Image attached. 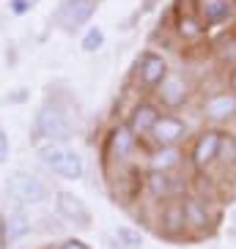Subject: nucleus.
<instances>
[{"instance_id":"1","label":"nucleus","mask_w":236,"mask_h":249,"mask_svg":"<svg viewBox=\"0 0 236 249\" xmlns=\"http://www.w3.org/2000/svg\"><path fill=\"white\" fill-rule=\"evenodd\" d=\"M74 134L72 115L63 104L58 102H44L36 112L33 121V142L44 145V142H66Z\"/></svg>"},{"instance_id":"2","label":"nucleus","mask_w":236,"mask_h":249,"mask_svg":"<svg viewBox=\"0 0 236 249\" xmlns=\"http://www.w3.org/2000/svg\"><path fill=\"white\" fill-rule=\"evenodd\" d=\"M36 156L47 170H52L55 176L66 178V181H80L85 176V159L77 148L66 145V142H44L36 145Z\"/></svg>"},{"instance_id":"3","label":"nucleus","mask_w":236,"mask_h":249,"mask_svg":"<svg viewBox=\"0 0 236 249\" xmlns=\"http://www.w3.org/2000/svg\"><path fill=\"white\" fill-rule=\"evenodd\" d=\"M6 195L14 203L20 205H41L47 203L50 197V186H47L36 173H28V170H14V173H8L6 178Z\"/></svg>"},{"instance_id":"4","label":"nucleus","mask_w":236,"mask_h":249,"mask_svg":"<svg viewBox=\"0 0 236 249\" xmlns=\"http://www.w3.org/2000/svg\"><path fill=\"white\" fill-rule=\"evenodd\" d=\"M55 211H58V216L66 219L69 225L91 227V208L85 205V200L77 197L74 192H66V189L55 192Z\"/></svg>"},{"instance_id":"5","label":"nucleus","mask_w":236,"mask_h":249,"mask_svg":"<svg viewBox=\"0 0 236 249\" xmlns=\"http://www.w3.org/2000/svg\"><path fill=\"white\" fill-rule=\"evenodd\" d=\"M0 230H3V241H8V244L30 235L33 219H30L28 208L20 205V203H11L6 211H3V216H0Z\"/></svg>"},{"instance_id":"6","label":"nucleus","mask_w":236,"mask_h":249,"mask_svg":"<svg viewBox=\"0 0 236 249\" xmlns=\"http://www.w3.org/2000/svg\"><path fill=\"white\" fill-rule=\"evenodd\" d=\"M222 142H225V134L217 132V129H209L198 137L195 148H192V164L198 170L212 167L214 161L222 156Z\"/></svg>"},{"instance_id":"7","label":"nucleus","mask_w":236,"mask_h":249,"mask_svg":"<svg viewBox=\"0 0 236 249\" xmlns=\"http://www.w3.org/2000/svg\"><path fill=\"white\" fill-rule=\"evenodd\" d=\"M96 6H99V0H66V3L60 6V11H58L60 28L66 30V33L80 30L85 22H91Z\"/></svg>"},{"instance_id":"8","label":"nucleus","mask_w":236,"mask_h":249,"mask_svg":"<svg viewBox=\"0 0 236 249\" xmlns=\"http://www.w3.org/2000/svg\"><path fill=\"white\" fill-rule=\"evenodd\" d=\"M168 60L162 55H157V52H143L140 58H138V80L140 85L146 88H157V85H162V80L168 77Z\"/></svg>"},{"instance_id":"9","label":"nucleus","mask_w":236,"mask_h":249,"mask_svg":"<svg viewBox=\"0 0 236 249\" xmlns=\"http://www.w3.org/2000/svg\"><path fill=\"white\" fill-rule=\"evenodd\" d=\"M151 137L159 145H176L187 137V124L176 115H159L154 129H151Z\"/></svg>"},{"instance_id":"10","label":"nucleus","mask_w":236,"mask_h":249,"mask_svg":"<svg viewBox=\"0 0 236 249\" xmlns=\"http://www.w3.org/2000/svg\"><path fill=\"white\" fill-rule=\"evenodd\" d=\"M159 115H162V112H159L157 104L140 102L132 110V115H129L126 126H129V132H132L135 137H140V134H151V129H154V124H157V118H159Z\"/></svg>"},{"instance_id":"11","label":"nucleus","mask_w":236,"mask_h":249,"mask_svg":"<svg viewBox=\"0 0 236 249\" xmlns=\"http://www.w3.org/2000/svg\"><path fill=\"white\" fill-rule=\"evenodd\" d=\"M195 6H198L200 25H222L234 14L231 0H195Z\"/></svg>"},{"instance_id":"12","label":"nucleus","mask_w":236,"mask_h":249,"mask_svg":"<svg viewBox=\"0 0 236 249\" xmlns=\"http://www.w3.org/2000/svg\"><path fill=\"white\" fill-rule=\"evenodd\" d=\"M203 115L209 121H231L236 115V93L222 90V93L209 96L206 104H203Z\"/></svg>"},{"instance_id":"13","label":"nucleus","mask_w":236,"mask_h":249,"mask_svg":"<svg viewBox=\"0 0 236 249\" xmlns=\"http://www.w3.org/2000/svg\"><path fill=\"white\" fill-rule=\"evenodd\" d=\"M135 134L129 132V126L126 124H118L113 126L110 137H107V148H110V154L116 156V159H126V156L135 151Z\"/></svg>"},{"instance_id":"14","label":"nucleus","mask_w":236,"mask_h":249,"mask_svg":"<svg viewBox=\"0 0 236 249\" xmlns=\"http://www.w3.org/2000/svg\"><path fill=\"white\" fill-rule=\"evenodd\" d=\"M159 96H162V104L168 107H178V104L187 99V82L184 77H178V74H168L159 85Z\"/></svg>"},{"instance_id":"15","label":"nucleus","mask_w":236,"mask_h":249,"mask_svg":"<svg viewBox=\"0 0 236 249\" xmlns=\"http://www.w3.org/2000/svg\"><path fill=\"white\" fill-rule=\"evenodd\" d=\"M181 211H184L187 227H192V230H206V227H209L206 203H200L198 197H184V200H181Z\"/></svg>"},{"instance_id":"16","label":"nucleus","mask_w":236,"mask_h":249,"mask_svg":"<svg viewBox=\"0 0 236 249\" xmlns=\"http://www.w3.org/2000/svg\"><path fill=\"white\" fill-rule=\"evenodd\" d=\"M148 183V192L154 195V197H170V195H176L178 192V183L173 178V173H159V170H151L146 178Z\"/></svg>"},{"instance_id":"17","label":"nucleus","mask_w":236,"mask_h":249,"mask_svg":"<svg viewBox=\"0 0 236 249\" xmlns=\"http://www.w3.org/2000/svg\"><path fill=\"white\" fill-rule=\"evenodd\" d=\"M178 161H181V151L176 145H159V151L151 154V170L170 173V170L178 167Z\"/></svg>"},{"instance_id":"18","label":"nucleus","mask_w":236,"mask_h":249,"mask_svg":"<svg viewBox=\"0 0 236 249\" xmlns=\"http://www.w3.org/2000/svg\"><path fill=\"white\" fill-rule=\"evenodd\" d=\"M116 238H118V247L121 249H140L143 247V233L135 230V227H129V225H118Z\"/></svg>"},{"instance_id":"19","label":"nucleus","mask_w":236,"mask_h":249,"mask_svg":"<svg viewBox=\"0 0 236 249\" xmlns=\"http://www.w3.org/2000/svg\"><path fill=\"white\" fill-rule=\"evenodd\" d=\"M187 222H184V211H181V203L170 205L168 211H165V222H162V230L170 235H176L178 230H184Z\"/></svg>"},{"instance_id":"20","label":"nucleus","mask_w":236,"mask_h":249,"mask_svg":"<svg viewBox=\"0 0 236 249\" xmlns=\"http://www.w3.org/2000/svg\"><path fill=\"white\" fill-rule=\"evenodd\" d=\"M104 47V30L102 28H88L85 36L80 41V50L82 52H99Z\"/></svg>"},{"instance_id":"21","label":"nucleus","mask_w":236,"mask_h":249,"mask_svg":"<svg viewBox=\"0 0 236 249\" xmlns=\"http://www.w3.org/2000/svg\"><path fill=\"white\" fill-rule=\"evenodd\" d=\"M178 30H181V36H187V38H195L200 33V30H203V25H200V19L198 17H181V19H178Z\"/></svg>"},{"instance_id":"22","label":"nucleus","mask_w":236,"mask_h":249,"mask_svg":"<svg viewBox=\"0 0 236 249\" xmlns=\"http://www.w3.org/2000/svg\"><path fill=\"white\" fill-rule=\"evenodd\" d=\"M8 154H11V142H8L6 129L0 126V164H6V161H8Z\"/></svg>"},{"instance_id":"23","label":"nucleus","mask_w":236,"mask_h":249,"mask_svg":"<svg viewBox=\"0 0 236 249\" xmlns=\"http://www.w3.org/2000/svg\"><path fill=\"white\" fill-rule=\"evenodd\" d=\"M36 6V0H11V11L14 14H25L28 8H33Z\"/></svg>"},{"instance_id":"24","label":"nucleus","mask_w":236,"mask_h":249,"mask_svg":"<svg viewBox=\"0 0 236 249\" xmlns=\"http://www.w3.org/2000/svg\"><path fill=\"white\" fill-rule=\"evenodd\" d=\"M58 249H88V244L80 241V238H66V241L60 244Z\"/></svg>"},{"instance_id":"25","label":"nucleus","mask_w":236,"mask_h":249,"mask_svg":"<svg viewBox=\"0 0 236 249\" xmlns=\"http://www.w3.org/2000/svg\"><path fill=\"white\" fill-rule=\"evenodd\" d=\"M231 88H234V93H236V69H234V74H231Z\"/></svg>"}]
</instances>
